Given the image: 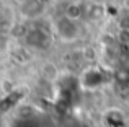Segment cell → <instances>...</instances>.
<instances>
[{"instance_id": "obj_1", "label": "cell", "mask_w": 129, "mask_h": 127, "mask_svg": "<svg viewBox=\"0 0 129 127\" xmlns=\"http://www.w3.org/2000/svg\"><path fill=\"white\" fill-rule=\"evenodd\" d=\"M80 34H82V26L79 25V21H72L66 16H59L52 23V36H56L60 42L72 44L80 38Z\"/></svg>"}, {"instance_id": "obj_2", "label": "cell", "mask_w": 129, "mask_h": 127, "mask_svg": "<svg viewBox=\"0 0 129 127\" xmlns=\"http://www.w3.org/2000/svg\"><path fill=\"white\" fill-rule=\"evenodd\" d=\"M52 33H47L44 29L38 28V26H31L29 33L26 34V38L23 39L26 44V47L29 49H46L51 46V41H52Z\"/></svg>"}, {"instance_id": "obj_3", "label": "cell", "mask_w": 129, "mask_h": 127, "mask_svg": "<svg viewBox=\"0 0 129 127\" xmlns=\"http://www.w3.org/2000/svg\"><path fill=\"white\" fill-rule=\"evenodd\" d=\"M20 10H21V16L26 21H38L46 12V5L41 0H29L28 3L20 7Z\"/></svg>"}, {"instance_id": "obj_4", "label": "cell", "mask_w": 129, "mask_h": 127, "mask_svg": "<svg viewBox=\"0 0 129 127\" xmlns=\"http://www.w3.org/2000/svg\"><path fill=\"white\" fill-rule=\"evenodd\" d=\"M62 16L72 20V21H80L83 16V7L80 2H69L64 7V13Z\"/></svg>"}, {"instance_id": "obj_5", "label": "cell", "mask_w": 129, "mask_h": 127, "mask_svg": "<svg viewBox=\"0 0 129 127\" xmlns=\"http://www.w3.org/2000/svg\"><path fill=\"white\" fill-rule=\"evenodd\" d=\"M12 59L20 65H25L31 59V49L29 47H15L12 49Z\"/></svg>"}, {"instance_id": "obj_6", "label": "cell", "mask_w": 129, "mask_h": 127, "mask_svg": "<svg viewBox=\"0 0 129 127\" xmlns=\"http://www.w3.org/2000/svg\"><path fill=\"white\" fill-rule=\"evenodd\" d=\"M59 69H57V65H54L52 62H47L43 65L41 69V75L44 80H47V82H56L57 78H59Z\"/></svg>"}, {"instance_id": "obj_7", "label": "cell", "mask_w": 129, "mask_h": 127, "mask_svg": "<svg viewBox=\"0 0 129 127\" xmlns=\"http://www.w3.org/2000/svg\"><path fill=\"white\" fill-rule=\"evenodd\" d=\"M114 39H116V42L119 46L127 47V46H129V31H127V29H118L116 34H114Z\"/></svg>"}, {"instance_id": "obj_8", "label": "cell", "mask_w": 129, "mask_h": 127, "mask_svg": "<svg viewBox=\"0 0 129 127\" xmlns=\"http://www.w3.org/2000/svg\"><path fill=\"white\" fill-rule=\"evenodd\" d=\"M116 25H118V29H127L129 31V10L119 13L116 18Z\"/></svg>"}, {"instance_id": "obj_9", "label": "cell", "mask_w": 129, "mask_h": 127, "mask_svg": "<svg viewBox=\"0 0 129 127\" xmlns=\"http://www.w3.org/2000/svg\"><path fill=\"white\" fill-rule=\"evenodd\" d=\"M15 2L18 3V7H23V5H25V3H28L29 0H15Z\"/></svg>"}]
</instances>
